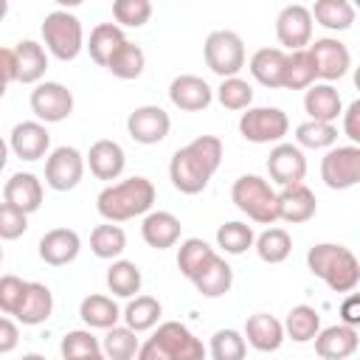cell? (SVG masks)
I'll return each mask as SVG.
<instances>
[{
	"label": "cell",
	"mask_w": 360,
	"mask_h": 360,
	"mask_svg": "<svg viewBox=\"0 0 360 360\" xmlns=\"http://www.w3.org/2000/svg\"><path fill=\"white\" fill-rule=\"evenodd\" d=\"M62 357H90V354H101V340L87 332V329H73L62 338L59 343Z\"/></svg>",
	"instance_id": "cell-47"
},
{
	"label": "cell",
	"mask_w": 360,
	"mask_h": 360,
	"mask_svg": "<svg viewBox=\"0 0 360 360\" xmlns=\"http://www.w3.org/2000/svg\"><path fill=\"white\" fill-rule=\"evenodd\" d=\"M6 163H8V143L0 138V172L6 169Z\"/></svg>",
	"instance_id": "cell-55"
},
{
	"label": "cell",
	"mask_w": 360,
	"mask_h": 360,
	"mask_svg": "<svg viewBox=\"0 0 360 360\" xmlns=\"http://www.w3.org/2000/svg\"><path fill=\"white\" fill-rule=\"evenodd\" d=\"M307 267L312 276L326 281L335 292H352L360 284V262L357 256L335 242H318L307 250Z\"/></svg>",
	"instance_id": "cell-3"
},
{
	"label": "cell",
	"mask_w": 360,
	"mask_h": 360,
	"mask_svg": "<svg viewBox=\"0 0 360 360\" xmlns=\"http://www.w3.org/2000/svg\"><path fill=\"white\" fill-rule=\"evenodd\" d=\"M0 82H17V56L14 48H3L0 45Z\"/></svg>",
	"instance_id": "cell-53"
},
{
	"label": "cell",
	"mask_w": 360,
	"mask_h": 360,
	"mask_svg": "<svg viewBox=\"0 0 360 360\" xmlns=\"http://www.w3.org/2000/svg\"><path fill=\"white\" fill-rule=\"evenodd\" d=\"M84 177V155L76 146H56L45 160V183L53 191H70Z\"/></svg>",
	"instance_id": "cell-9"
},
{
	"label": "cell",
	"mask_w": 360,
	"mask_h": 360,
	"mask_svg": "<svg viewBox=\"0 0 360 360\" xmlns=\"http://www.w3.org/2000/svg\"><path fill=\"white\" fill-rule=\"evenodd\" d=\"M340 115H343V132H346V138L357 146L360 143V101H352Z\"/></svg>",
	"instance_id": "cell-50"
},
{
	"label": "cell",
	"mask_w": 360,
	"mask_h": 360,
	"mask_svg": "<svg viewBox=\"0 0 360 360\" xmlns=\"http://www.w3.org/2000/svg\"><path fill=\"white\" fill-rule=\"evenodd\" d=\"M309 17L329 31H346L354 22V6L349 0H318L309 8Z\"/></svg>",
	"instance_id": "cell-33"
},
{
	"label": "cell",
	"mask_w": 360,
	"mask_h": 360,
	"mask_svg": "<svg viewBox=\"0 0 360 360\" xmlns=\"http://www.w3.org/2000/svg\"><path fill=\"white\" fill-rule=\"evenodd\" d=\"M222 163V141L217 135H200L180 146L169 160L172 186L180 194H200Z\"/></svg>",
	"instance_id": "cell-1"
},
{
	"label": "cell",
	"mask_w": 360,
	"mask_h": 360,
	"mask_svg": "<svg viewBox=\"0 0 360 360\" xmlns=\"http://www.w3.org/2000/svg\"><path fill=\"white\" fill-rule=\"evenodd\" d=\"M276 37L287 48V53L290 51H304L309 45V39H312V17H309V8L301 6V3L284 6L278 11V17H276Z\"/></svg>",
	"instance_id": "cell-13"
},
{
	"label": "cell",
	"mask_w": 360,
	"mask_h": 360,
	"mask_svg": "<svg viewBox=\"0 0 360 360\" xmlns=\"http://www.w3.org/2000/svg\"><path fill=\"white\" fill-rule=\"evenodd\" d=\"M231 200L242 214H248V219H253L259 225L278 222V217H276V191L259 174L236 177L233 186H231Z\"/></svg>",
	"instance_id": "cell-4"
},
{
	"label": "cell",
	"mask_w": 360,
	"mask_h": 360,
	"mask_svg": "<svg viewBox=\"0 0 360 360\" xmlns=\"http://www.w3.org/2000/svg\"><path fill=\"white\" fill-rule=\"evenodd\" d=\"M31 112L39 124H59L73 112V93L59 82H39L31 90Z\"/></svg>",
	"instance_id": "cell-11"
},
{
	"label": "cell",
	"mask_w": 360,
	"mask_h": 360,
	"mask_svg": "<svg viewBox=\"0 0 360 360\" xmlns=\"http://www.w3.org/2000/svg\"><path fill=\"white\" fill-rule=\"evenodd\" d=\"M245 343H250L256 352H276L284 343V326L278 318L267 312H256L245 321Z\"/></svg>",
	"instance_id": "cell-26"
},
{
	"label": "cell",
	"mask_w": 360,
	"mask_h": 360,
	"mask_svg": "<svg viewBox=\"0 0 360 360\" xmlns=\"http://www.w3.org/2000/svg\"><path fill=\"white\" fill-rule=\"evenodd\" d=\"M84 163L90 166V172L98 177V180H118L124 166H127V155L121 149V143L110 141V138H101L90 146Z\"/></svg>",
	"instance_id": "cell-23"
},
{
	"label": "cell",
	"mask_w": 360,
	"mask_h": 360,
	"mask_svg": "<svg viewBox=\"0 0 360 360\" xmlns=\"http://www.w3.org/2000/svg\"><path fill=\"white\" fill-rule=\"evenodd\" d=\"M141 284H143V276H141V267L135 262H127V259H115L107 270V287L112 295L118 298H132L135 292H141Z\"/></svg>",
	"instance_id": "cell-36"
},
{
	"label": "cell",
	"mask_w": 360,
	"mask_h": 360,
	"mask_svg": "<svg viewBox=\"0 0 360 360\" xmlns=\"http://www.w3.org/2000/svg\"><path fill=\"white\" fill-rule=\"evenodd\" d=\"M53 312V292L48 290V284L42 281H28L25 284V295H22V304L20 309L14 312V318L22 323V326H39L51 318Z\"/></svg>",
	"instance_id": "cell-25"
},
{
	"label": "cell",
	"mask_w": 360,
	"mask_h": 360,
	"mask_svg": "<svg viewBox=\"0 0 360 360\" xmlns=\"http://www.w3.org/2000/svg\"><path fill=\"white\" fill-rule=\"evenodd\" d=\"M135 360H169V354L163 352V346H160L155 338H149L146 343H141V346H138Z\"/></svg>",
	"instance_id": "cell-54"
},
{
	"label": "cell",
	"mask_w": 360,
	"mask_h": 360,
	"mask_svg": "<svg viewBox=\"0 0 360 360\" xmlns=\"http://www.w3.org/2000/svg\"><path fill=\"white\" fill-rule=\"evenodd\" d=\"M20 360H48L45 354H37V352H28V354H22Z\"/></svg>",
	"instance_id": "cell-56"
},
{
	"label": "cell",
	"mask_w": 360,
	"mask_h": 360,
	"mask_svg": "<svg viewBox=\"0 0 360 360\" xmlns=\"http://www.w3.org/2000/svg\"><path fill=\"white\" fill-rule=\"evenodd\" d=\"M127 42L124 37V28H118L115 22H98L93 31H90V42H87V51H90V59L101 68H107L110 56Z\"/></svg>",
	"instance_id": "cell-31"
},
{
	"label": "cell",
	"mask_w": 360,
	"mask_h": 360,
	"mask_svg": "<svg viewBox=\"0 0 360 360\" xmlns=\"http://www.w3.org/2000/svg\"><path fill=\"white\" fill-rule=\"evenodd\" d=\"M143 68H146V53L141 51V45H135V42H124L112 56H110V62H107V70L115 76V79H124V82H129V79H138L141 73H143Z\"/></svg>",
	"instance_id": "cell-37"
},
{
	"label": "cell",
	"mask_w": 360,
	"mask_h": 360,
	"mask_svg": "<svg viewBox=\"0 0 360 360\" xmlns=\"http://www.w3.org/2000/svg\"><path fill=\"white\" fill-rule=\"evenodd\" d=\"M152 338L163 346L169 360H205L202 340L180 321H163Z\"/></svg>",
	"instance_id": "cell-12"
},
{
	"label": "cell",
	"mask_w": 360,
	"mask_h": 360,
	"mask_svg": "<svg viewBox=\"0 0 360 360\" xmlns=\"http://www.w3.org/2000/svg\"><path fill=\"white\" fill-rule=\"evenodd\" d=\"M214 256H217V250H214L205 239L191 236V239H186V242L177 248V270L191 281Z\"/></svg>",
	"instance_id": "cell-38"
},
{
	"label": "cell",
	"mask_w": 360,
	"mask_h": 360,
	"mask_svg": "<svg viewBox=\"0 0 360 360\" xmlns=\"http://www.w3.org/2000/svg\"><path fill=\"white\" fill-rule=\"evenodd\" d=\"M169 98L177 110L183 112H200L214 101V90L202 76L194 73H180L169 84Z\"/></svg>",
	"instance_id": "cell-16"
},
{
	"label": "cell",
	"mask_w": 360,
	"mask_h": 360,
	"mask_svg": "<svg viewBox=\"0 0 360 360\" xmlns=\"http://www.w3.org/2000/svg\"><path fill=\"white\" fill-rule=\"evenodd\" d=\"M28 231V217L17 208H11L8 202H0V242H11L20 239Z\"/></svg>",
	"instance_id": "cell-49"
},
{
	"label": "cell",
	"mask_w": 360,
	"mask_h": 360,
	"mask_svg": "<svg viewBox=\"0 0 360 360\" xmlns=\"http://www.w3.org/2000/svg\"><path fill=\"white\" fill-rule=\"evenodd\" d=\"M0 262H3V248H0Z\"/></svg>",
	"instance_id": "cell-60"
},
{
	"label": "cell",
	"mask_w": 360,
	"mask_h": 360,
	"mask_svg": "<svg viewBox=\"0 0 360 360\" xmlns=\"http://www.w3.org/2000/svg\"><path fill=\"white\" fill-rule=\"evenodd\" d=\"M180 219L169 211H149L141 222V236L149 248L155 250H166V248H174L177 239H180Z\"/></svg>",
	"instance_id": "cell-24"
},
{
	"label": "cell",
	"mask_w": 360,
	"mask_h": 360,
	"mask_svg": "<svg viewBox=\"0 0 360 360\" xmlns=\"http://www.w3.org/2000/svg\"><path fill=\"white\" fill-rule=\"evenodd\" d=\"M90 250L98 259H118L127 250V233L124 228L107 222V225H96L90 233Z\"/></svg>",
	"instance_id": "cell-40"
},
{
	"label": "cell",
	"mask_w": 360,
	"mask_h": 360,
	"mask_svg": "<svg viewBox=\"0 0 360 360\" xmlns=\"http://www.w3.org/2000/svg\"><path fill=\"white\" fill-rule=\"evenodd\" d=\"M25 284L20 276H0V312L6 315H14L22 304V295H25Z\"/></svg>",
	"instance_id": "cell-48"
},
{
	"label": "cell",
	"mask_w": 360,
	"mask_h": 360,
	"mask_svg": "<svg viewBox=\"0 0 360 360\" xmlns=\"http://www.w3.org/2000/svg\"><path fill=\"white\" fill-rule=\"evenodd\" d=\"M42 39L48 45V51L62 59L70 62L82 53L84 48V31H82V20L65 8H53L51 14H45L42 22Z\"/></svg>",
	"instance_id": "cell-5"
},
{
	"label": "cell",
	"mask_w": 360,
	"mask_h": 360,
	"mask_svg": "<svg viewBox=\"0 0 360 360\" xmlns=\"http://www.w3.org/2000/svg\"><path fill=\"white\" fill-rule=\"evenodd\" d=\"M152 17V3L149 0H115L112 3V20L121 28H141Z\"/></svg>",
	"instance_id": "cell-46"
},
{
	"label": "cell",
	"mask_w": 360,
	"mask_h": 360,
	"mask_svg": "<svg viewBox=\"0 0 360 360\" xmlns=\"http://www.w3.org/2000/svg\"><path fill=\"white\" fill-rule=\"evenodd\" d=\"M315 211H318V200H315L312 188L304 183L287 186L276 194V217L284 222H292V225L307 222L315 217Z\"/></svg>",
	"instance_id": "cell-17"
},
{
	"label": "cell",
	"mask_w": 360,
	"mask_h": 360,
	"mask_svg": "<svg viewBox=\"0 0 360 360\" xmlns=\"http://www.w3.org/2000/svg\"><path fill=\"white\" fill-rule=\"evenodd\" d=\"M79 315L90 329H112L121 318V309L110 295L93 292L79 304Z\"/></svg>",
	"instance_id": "cell-30"
},
{
	"label": "cell",
	"mask_w": 360,
	"mask_h": 360,
	"mask_svg": "<svg viewBox=\"0 0 360 360\" xmlns=\"http://www.w3.org/2000/svg\"><path fill=\"white\" fill-rule=\"evenodd\" d=\"M315 65L309 51H290L287 62H284V76H281V87L284 90H307L309 84H315Z\"/></svg>",
	"instance_id": "cell-35"
},
{
	"label": "cell",
	"mask_w": 360,
	"mask_h": 360,
	"mask_svg": "<svg viewBox=\"0 0 360 360\" xmlns=\"http://www.w3.org/2000/svg\"><path fill=\"white\" fill-rule=\"evenodd\" d=\"M20 343V329L8 315H0V354L14 352Z\"/></svg>",
	"instance_id": "cell-51"
},
{
	"label": "cell",
	"mask_w": 360,
	"mask_h": 360,
	"mask_svg": "<svg viewBox=\"0 0 360 360\" xmlns=\"http://www.w3.org/2000/svg\"><path fill=\"white\" fill-rule=\"evenodd\" d=\"M202 53H205V65L222 79H231L245 68V42L236 31L228 28L211 31L205 37Z\"/></svg>",
	"instance_id": "cell-6"
},
{
	"label": "cell",
	"mask_w": 360,
	"mask_h": 360,
	"mask_svg": "<svg viewBox=\"0 0 360 360\" xmlns=\"http://www.w3.org/2000/svg\"><path fill=\"white\" fill-rule=\"evenodd\" d=\"M208 352L214 360H245L248 343H245L242 332H236V329H217L211 335Z\"/></svg>",
	"instance_id": "cell-44"
},
{
	"label": "cell",
	"mask_w": 360,
	"mask_h": 360,
	"mask_svg": "<svg viewBox=\"0 0 360 360\" xmlns=\"http://www.w3.org/2000/svg\"><path fill=\"white\" fill-rule=\"evenodd\" d=\"M304 110L309 115V121H321V124H335L343 112V101L338 87L326 84V82H315L307 87L304 93Z\"/></svg>",
	"instance_id": "cell-21"
},
{
	"label": "cell",
	"mask_w": 360,
	"mask_h": 360,
	"mask_svg": "<svg viewBox=\"0 0 360 360\" xmlns=\"http://www.w3.org/2000/svg\"><path fill=\"white\" fill-rule=\"evenodd\" d=\"M284 62H287V51H281V48H259L250 56V73H253V79L259 84L276 90V87H281Z\"/></svg>",
	"instance_id": "cell-29"
},
{
	"label": "cell",
	"mask_w": 360,
	"mask_h": 360,
	"mask_svg": "<svg viewBox=\"0 0 360 360\" xmlns=\"http://www.w3.org/2000/svg\"><path fill=\"white\" fill-rule=\"evenodd\" d=\"M3 202L22 211L25 217L42 205V180L31 172H17L3 186Z\"/></svg>",
	"instance_id": "cell-18"
},
{
	"label": "cell",
	"mask_w": 360,
	"mask_h": 360,
	"mask_svg": "<svg viewBox=\"0 0 360 360\" xmlns=\"http://www.w3.org/2000/svg\"><path fill=\"white\" fill-rule=\"evenodd\" d=\"M338 143V127L321 121H304L295 127V146L301 149H332Z\"/></svg>",
	"instance_id": "cell-41"
},
{
	"label": "cell",
	"mask_w": 360,
	"mask_h": 360,
	"mask_svg": "<svg viewBox=\"0 0 360 360\" xmlns=\"http://www.w3.org/2000/svg\"><path fill=\"white\" fill-rule=\"evenodd\" d=\"M14 56H17V82H22V84H39V79L48 70L45 48L39 42H34V39H22L14 48Z\"/></svg>",
	"instance_id": "cell-28"
},
{
	"label": "cell",
	"mask_w": 360,
	"mask_h": 360,
	"mask_svg": "<svg viewBox=\"0 0 360 360\" xmlns=\"http://www.w3.org/2000/svg\"><path fill=\"white\" fill-rule=\"evenodd\" d=\"M8 149L22 160H39L51 149V132L39 121H22L11 129Z\"/></svg>",
	"instance_id": "cell-19"
},
{
	"label": "cell",
	"mask_w": 360,
	"mask_h": 360,
	"mask_svg": "<svg viewBox=\"0 0 360 360\" xmlns=\"http://www.w3.org/2000/svg\"><path fill=\"white\" fill-rule=\"evenodd\" d=\"M307 51H309V56H312L315 76L323 79L326 84L343 79V76L349 73V68H352V53H349V48H346L340 39H335V37H321V39H315Z\"/></svg>",
	"instance_id": "cell-10"
},
{
	"label": "cell",
	"mask_w": 360,
	"mask_h": 360,
	"mask_svg": "<svg viewBox=\"0 0 360 360\" xmlns=\"http://www.w3.org/2000/svg\"><path fill=\"white\" fill-rule=\"evenodd\" d=\"M138 338H135V332L132 329H127V326H112V329H107V335H104V340H101V354L107 357V360H135V354H138Z\"/></svg>",
	"instance_id": "cell-42"
},
{
	"label": "cell",
	"mask_w": 360,
	"mask_h": 360,
	"mask_svg": "<svg viewBox=\"0 0 360 360\" xmlns=\"http://www.w3.org/2000/svg\"><path fill=\"white\" fill-rule=\"evenodd\" d=\"M155 202V186L149 177H127L121 183H110L96 197V211L107 222H127L132 217L149 214Z\"/></svg>",
	"instance_id": "cell-2"
},
{
	"label": "cell",
	"mask_w": 360,
	"mask_h": 360,
	"mask_svg": "<svg viewBox=\"0 0 360 360\" xmlns=\"http://www.w3.org/2000/svg\"><path fill=\"white\" fill-rule=\"evenodd\" d=\"M253 245H256L259 259L267 262V264H281V262L290 256V250H292L290 233H287L284 228H276V225H270L264 233H259V236L253 239Z\"/></svg>",
	"instance_id": "cell-39"
},
{
	"label": "cell",
	"mask_w": 360,
	"mask_h": 360,
	"mask_svg": "<svg viewBox=\"0 0 360 360\" xmlns=\"http://www.w3.org/2000/svg\"><path fill=\"white\" fill-rule=\"evenodd\" d=\"M357 329L354 326H346V323H335V326H326L315 335V352L318 357L323 360H346L357 352Z\"/></svg>",
	"instance_id": "cell-22"
},
{
	"label": "cell",
	"mask_w": 360,
	"mask_h": 360,
	"mask_svg": "<svg viewBox=\"0 0 360 360\" xmlns=\"http://www.w3.org/2000/svg\"><path fill=\"white\" fill-rule=\"evenodd\" d=\"M6 11H8V3H6V0H0V20L6 17Z\"/></svg>",
	"instance_id": "cell-58"
},
{
	"label": "cell",
	"mask_w": 360,
	"mask_h": 360,
	"mask_svg": "<svg viewBox=\"0 0 360 360\" xmlns=\"http://www.w3.org/2000/svg\"><path fill=\"white\" fill-rule=\"evenodd\" d=\"M6 87H8V84H6V82H0V98L6 96Z\"/></svg>",
	"instance_id": "cell-59"
},
{
	"label": "cell",
	"mask_w": 360,
	"mask_h": 360,
	"mask_svg": "<svg viewBox=\"0 0 360 360\" xmlns=\"http://www.w3.org/2000/svg\"><path fill=\"white\" fill-rule=\"evenodd\" d=\"M340 318H343L346 326H354V329H357V323H360V295L349 292V295L343 298V304H340Z\"/></svg>",
	"instance_id": "cell-52"
},
{
	"label": "cell",
	"mask_w": 360,
	"mask_h": 360,
	"mask_svg": "<svg viewBox=\"0 0 360 360\" xmlns=\"http://www.w3.org/2000/svg\"><path fill=\"white\" fill-rule=\"evenodd\" d=\"M321 177L329 188L346 191L360 183V146H332L321 160Z\"/></svg>",
	"instance_id": "cell-8"
},
{
	"label": "cell",
	"mask_w": 360,
	"mask_h": 360,
	"mask_svg": "<svg viewBox=\"0 0 360 360\" xmlns=\"http://www.w3.org/2000/svg\"><path fill=\"white\" fill-rule=\"evenodd\" d=\"M82 250V239L73 228H51L42 239H39V259L51 267H62L70 264Z\"/></svg>",
	"instance_id": "cell-20"
},
{
	"label": "cell",
	"mask_w": 360,
	"mask_h": 360,
	"mask_svg": "<svg viewBox=\"0 0 360 360\" xmlns=\"http://www.w3.org/2000/svg\"><path fill=\"white\" fill-rule=\"evenodd\" d=\"M253 239H256V233H253V228L250 225H245V222H225V225H219L217 228V245L228 253V256H239V253H245L248 248H253Z\"/></svg>",
	"instance_id": "cell-43"
},
{
	"label": "cell",
	"mask_w": 360,
	"mask_h": 360,
	"mask_svg": "<svg viewBox=\"0 0 360 360\" xmlns=\"http://www.w3.org/2000/svg\"><path fill=\"white\" fill-rule=\"evenodd\" d=\"M281 326H284V338H292L295 343H309L321 332V315H318L315 307L298 304V307H292L287 312Z\"/></svg>",
	"instance_id": "cell-32"
},
{
	"label": "cell",
	"mask_w": 360,
	"mask_h": 360,
	"mask_svg": "<svg viewBox=\"0 0 360 360\" xmlns=\"http://www.w3.org/2000/svg\"><path fill=\"white\" fill-rule=\"evenodd\" d=\"M217 101L225 110H248L253 101V87L239 76L222 79V84L217 87Z\"/></svg>",
	"instance_id": "cell-45"
},
{
	"label": "cell",
	"mask_w": 360,
	"mask_h": 360,
	"mask_svg": "<svg viewBox=\"0 0 360 360\" xmlns=\"http://www.w3.org/2000/svg\"><path fill=\"white\" fill-rule=\"evenodd\" d=\"M160 312H163V307H160L158 298H152V295H135L127 304V309L121 312V318H124L127 329H132L138 335V332H146V329L158 326Z\"/></svg>",
	"instance_id": "cell-34"
},
{
	"label": "cell",
	"mask_w": 360,
	"mask_h": 360,
	"mask_svg": "<svg viewBox=\"0 0 360 360\" xmlns=\"http://www.w3.org/2000/svg\"><path fill=\"white\" fill-rule=\"evenodd\" d=\"M62 360H107L104 354H90V357H62Z\"/></svg>",
	"instance_id": "cell-57"
},
{
	"label": "cell",
	"mask_w": 360,
	"mask_h": 360,
	"mask_svg": "<svg viewBox=\"0 0 360 360\" xmlns=\"http://www.w3.org/2000/svg\"><path fill=\"white\" fill-rule=\"evenodd\" d=\"M267 172L270 180L278 183L281 188L298 186L307 177V158L295 143H276L267 158Z\"/></svg>",
	"instance_id": "cell-15"
},
{
	"label": "cell",
	"mask_w": 360,
	"mask_h": 360,
	"mask_svg": "<svg viewBox=\"0 0 360 360\" xmlns=\"http://www.w3.org/2000/svg\"><path fill=\"white\" fill-rule=\"evenodd\" d=\"M239 132L250 143H278L290 132V118L278 107H248L239 118Z\"/></svg>",
	"instance_id": "cell-7"
},
{
	"label": "cell",
	"mask_w": 360,
	"mask_h": 360,
	"mask_svg": "<svg viewBox=\"0 0 360 360\" xmlns=\"http://www.w3.org/2000/svg\"><path fill=\"white\" fill-rule=\"evenodd\" d=\"M191 284L197 287L200 295H205V298H219V295H225V292L231 290V284H233V270H231V264L217 253V256L191 278Z\"/></svg>",
	"instance_id": "cell-27"
},
{
	"label": "cell",
	"mask_w": 360,
	"mask_h": 360,
	"mask_svg": "<svg viewBox=\"0 0 360 360\" xmlns=\"http://www.w3.org/2000/svg\"><path fill=\"white\" fill-rule=\"evenodd\" d=\"M169 129H172V118H169V112H166L163 107H158V104L135 107V110L129 112V118H127V132H129V138L138 141V143H146V146L160 143V141L169 135Z\"/></svg>",
	"instance_id": "cell-14"
}]
</instances>
